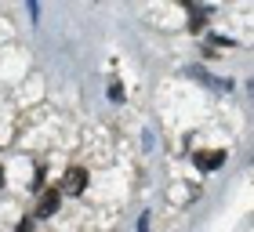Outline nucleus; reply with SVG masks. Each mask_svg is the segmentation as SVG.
Instances as JSON below:
<instances>
[{"label":"nucleus","mask_w":254,"mask_h":232,"mask_svg":"<svg viewBox=\"0 0 254 232\" xmlns=\"http://www.w3.org/2000/svg\"><path fill=\"white\" fill-rule=\"evenodd\" d=\"M84 189H87V171L69 167V171H65V181H62V192H69V196H80Z\"/></svg>","instance_id":"obj_1"},{"label":"nucleus","mask_w":254,"mask_h":232,"mask_svg":"<svg viewBox=\"0 0 254 232\" xmlns=\"http://www.w3.org/2000/svg\"><path fill=\"white\" fill-rule=\"evenodd\" d=\"M225 164V153H218V149H211V153H196V167L200 171H218Z\"/></svg>","instance_id":"obj_2"},{"label":"nucleus","mask_w":254,"mask_h":232,"mask_svg":"<svg viewBox=\"0 0 254 232\" xmlns=\"http://www.w3.org/2000/svg\"><path fill=\"white\" fill-rule=\"evenodd\" d=\"M59 200H62V192H59V189H48V192L40 196V203H37V214H40V218H51L55 207H59Z\"/></svg>","instance_id":"obj_3"},{"label":"nucleus","mask_w":254,"mask_h":232,"mask_svg":"<svg viewBox=\"0 0 254 232\" xmlns=\"http://www.w3.org/2000/svg\"><path fill=\"white\" fill-rule=\"evenodd\" d=\"M15 232H33V222H18V229Z\"/></svg>","instance_id":"obj_4"},{"label":"nucleus","mask_w":254,"mask_h":232,"mask_svg":"<svg viewBox=\"0 0 254 232\" xmlns=\"http://www.w3.org/2000/svg\"><path fill=\"white\" fill-rule=\"evenodd\" d=\"M138 232H145V218H142V222H138Z\"/></svg>","instance_id":"obj_5"},{"label":"nucleus","mask_w":254,"mask_h":232,"mask_svg":"<svg viewBox=\"0 0 254 232\" xmlns=\"http://www.w3.org/2000/svg\"><path fill=\"white\" fill-rule=\"evenodd\" d=\"M0 185H4V167H0Z\"/></svg>","instance_id":"obj_6"}]
</instances>
